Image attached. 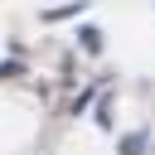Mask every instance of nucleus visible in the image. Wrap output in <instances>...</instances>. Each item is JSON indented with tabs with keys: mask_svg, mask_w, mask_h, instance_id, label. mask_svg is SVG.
I'll list each match as a JSON object with an SVG mask.
<instances>
[{
	"mask_svg": "<svg viewBox=\"0 0 155 155\" xmlns=\"http://www.w3.org/2000/svg\"><path fill=\"white\" fill-rule=\"evenodd\" d=\"M121 150H126V155H140V150H145V136H140V131H136V136H126V140H121Z\"/></svg>",
	"mask_w": 155,
	"mask_h": 155,
	"instance_id": "1",
	"label": "nucleus"
}]
</instances>
